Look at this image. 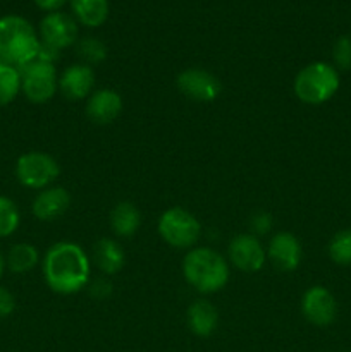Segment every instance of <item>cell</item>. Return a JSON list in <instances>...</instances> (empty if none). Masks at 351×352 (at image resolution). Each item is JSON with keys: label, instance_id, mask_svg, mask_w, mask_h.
Returning <instances> with one entry per match:
<instances>
[{"label": "cell", "instance_id": "obj_1", "mask_svg": "<svg viewBox=\"0 0 351 352\" xmlns=\"http://www.w3.org/2000/svg\"><path fill=\"white\" fill-rule=\"evenodd\" d=\"M92 261L79 244L61 241L48 248L43 258V277L57 294H76L89 284Z\"/></svg>", "mask_w": 351, "mask_h": 352}, {"label": "cell", "instance_id": "obj_2", "mask_svg": "<svg viewBox=\"0 0 351 352\" xmlns=\"http://www.w3.org/2000/svg\"><path fill=\"white\" fill-rule=\"evenodd\" d=\"M184 280L202 294L222 291L231 277L229 263L212 248H193L182 260Z\"/></svg>", "mask_w": 351, "mask_h": 352}, {"label": "cell", "instance_id": "obj_3", "mask_svg": "<svg viewBox=\"0 0 351 352\" xmlns=\"http://www.w3.org/2000/svg\"><path fill=\"white\" fill-rule=\"evenodd\" d=\"M41 40L34 28L21 16H6L0 19V62L24 67L36 60Z\"/></svg>", "mask_w": 351, "mask_h": 352}, {"label": "cell", "instance_id": "obj_4", "mask_svg": "<svg viewBox=\"0 0 351 352\" xmlns=\"http://www.w3.org/2000/svg\"><path fill=\"white\" fill-rule=\"evenodd\" d=\"M339 86V71L327 62H313L305 65L292 82L295 95L306 105H322L329 102Z\"/></svg>", "mask_w": 351, "mask_h": 352}, {"label": "cell", "instance_id": "obj_5", "mask_svg": "<svg viewBox=\"0 0 351 352\" xmlns=\"http://www.w3.org/2000/svg\"><path fill=\"white\" fill-rule=\"evenodd\" d=\"M157 229L162 239L176 250H193V246L202 237V223L198 222V219L179 206L162 213Z\"/></svg>", "mask_w": 351, "mask_h": 352}, {"label": "cell", "instance_id": "obj_6", "mask_svg": "<svg viewBox=\"0 0 351 352\" xmlns=\"http://www.w3.org/2000/svg\"><path fill=\"white\" fill-rule=\"evenodd\" d=\"M61 174L57 160L43 151H28L16 162V177L28 189H47Z\"/></svg>", "mask_w": 351, "mask_h": 352}, {"label": "cell", "instance_id": "obj_7", "mask_svg": "<svg viewBox=\"0 0 351 352\" xmlns=\"http://www.w3.org/2000/svg\"><path fill=\"white\" fill-rule=\"evenodd\" d=\"M21 91L31 103H47L58 89V76L55 65L40 58L19 69Z\"/></svg>", "mask_w": 351, "mask_h": 352}, {"label": "cell", "instance_id": "obj_8", "mask_svg": "<svg viewBox=\"0 0 351 352\" xmlns=\"http://www.w3.org/2000/svg\"><path fill=\"white\" fill-rule=\"evenodd\" d=\"M178 89L189 100L195 102H213L219 98L222 86L220 81L205 69L191 67L182 71L176 79Z\"/></svg>", "mask_w": 351, "mask_h": 352}, {"label": "cell", "instance_id": "obj_9", "mask_svg": "<svg viewBox=\"0 0 351 352\" xmlns=\"http://www.w3.org/2000/svg\"><path fill=\"white\" fill-rule=\"evenodd\" d=\"M229 260L237 270L255 274L264 268L267 251L255 234H237L229 243Z\"/></svg>", "mask_w": 351, "mask_h": 352}, {"label": "cell", "instance_id": "obj_10", "mask_svg": "<svg viewBox=\"0 0 351 352\" xmlns=\"http://www.w3.org/2000/svg\"><path fill=\"white\" fill-rule=\"evenodd\" d=\"M301 313L315 327H327L336 320L337 302L332 292L322 285H313L301 298Z\"/></svg>", "mask_w": 351, "mask_h": 352}, {"label": "cell", "instance_id": "obj_11", "mask_svg": "<svg viewBox=\"0 0 351 352\" xmlns=\"http://www.w3.org/2000/svg\"><path fill=\"white\" fill-rule=\"evenodd\" d=\"M41 43L61 52L78 41V24L64 12H50L40 24Z\"/></svg>", "mask_w": 351, "mask_h": 352}, {"label": "cell", "instance_id": "obj_12", "mask_svg": "<svg viewBox=\"0 0 351 352\" xmlns=\"http://www.w3.org/2000/svg\"><path fill=\"white\" fill-rule=\"evenodd\" d=\"M123 112V98L116 89H96L86 98V117L93 124H112Z\"/></svg>", "mask_w": 351, "mask_h": 352}, {"label": "cell", "instance_id": "obj_13", "mask_svg": "<svg viewBox=\"0 0 351 352\" xmlns=\"http://www.w3.org/2000/svg\"><path fill=\"white\" fill-rule=\"evenodd\" d=\"M301 244L291 232H277L267 248V258L281 272H295L301 263Z\"/></svg>", "mask_w": 351, "mask_h": 352}, {"label": "cell", "instance_id": "obj_14", "mask_svg": "<svg viewBox=\"0 0 351 352\" xmlns=\"http://www.w3.org/2000/svg\"><path fill=\"white\" fill-rule=\"evenodd\" d=\"M95 88V72L86 64H72L58 76V91L67 100L88 98Z\"/></svg>", "mask_w": 351, "mask_h": 352}, {"label": "cell", "instance_id": "obj_15", "mask_svg": "<svg viewBox=\"0 0 351 352\" xmlns=\"http://www.w3.org/2000/svg\"><path fill=\"white\" fill-rule=\"evenodd\" d=\"M71 206V196L67 189L61 186H50L47 189H41L33 199L31 212L41 222H52L64 215Z\"/></svg>", "mask_w": 351, "mask_h": 352}, {"label": "cell", "instance_id": "obj_16", "mask_svg": "<svg viewBox=\"0 0 351 352\" xmlns=\"http://www.w3.org/2000/svg\"><path fill=\"white\" fill-rule=\"evenodd\" d=\"M219 325V311L212 302L196 299L188 308V327L195 336L210 337Z\"/></svg>", "mask_w": 351, "mask_h": 352}, {"label": "cell", "instance_id": "obj_17", "mask_svg": "<svg viewBox=\"0 0 351 352\" xmlns=\"http://www.w3.org/2000/svg\"><path fill=\"white\" fill-rule=\"evenodd\" d=\"M93 261L105 275H116L126 261V253L117 241L103 237L93 248Z\"/></svg>", "mask_w": 351, "mask_h": 352}, {"label": "cell", "instance_id": "obj_18", "mask_svg": "<svg viewBox=\"0 0 351 352\" xmlns=\"http://www.w3.org/2000/svg\"><path fill=\"white\" fill-rule=\"evenodd\" d=\"M141 226V213L131 201H120L110 212V227L119 237H131Z\"/></svg>", "mask_w": 351, "mask_h": 352}, {"label": "cell", "instance_id": "obj_19", "mask_svg": "<svg viewBox=\"0 0 351 352\" xmlns=\"http://www.w3.org/2000/svg\"><path fill=\"white\" fill-rule=\"evenodd\" d=\"M76 19L88 28H98L109 17V0H71Z\"/></svg>", "mask_w": 351, "mask_h": 352}, {"label": "cell", "instance_id": "obj_20", "mask_svg": "<svg viewBox=\"0 0 351 352\" xmlns=\"http://www.w3.org/2000/svg\"><path fill=\"white\" fill-rule=\"evenodd\" d=\"M40 261V253L36 248L30 243L14 244L9 250L6 258V265L12 274L24 275L33 270Z\"/></svg>", "mask_w": 351, "mask_h": 352}, {"label": "cell", "instance_id": "obj_21", "mask_svg": "<svg viewBox=\"0 0 351 352\" xmlns=\"http://www.w3.org/2000/svg\"><path fill=\"white\" fill-rule=\"evenodd\" d=\"M21 91V72L14 65L0 62V107L9 105Z\"/></svg>", "mask_w": 351, "mask_h": 352}, {"label": "cell", "instance_id": "obj_22", "mask_svg": "<svg viewBox=\"0 0 351 352\" xmlns=\"http://www.w3.org/2000/svg\"><path fill=\"white\" fill-rule=\"evenodd\" d=\"M329 256L336 265H351V229L339 230L330 239Z\"/></svg>", "mask_w": 351, "mask_h": 352}, {"label": "cell", "instance_id": "obj_23", "mask_svg": "<svg viewBox=\"0 0 351 352\" xmlns=\"http://www.w3.org/2000/svg\"><path fill=\"white\" fill-rule=\"evenodd\" d=\"M21 223L19 208L12 199L0 196V237L12 236Z\"/></svg>", "mask_w": 351, "mask_h": 352}, {"label": "cell", "instance_id": "obj_24", "mask_svg": "<svg viewBox=\"0 0 351 352\" xmlns=\"http://www.w3.org/2000/svg\"><path fill=\"white\" fill-rule=\"evenodd\" d=\"M76 52H78V57L83 58V64L89 65V67L93 64H100V62H103L107 58V47L98 38L88 36L79 40Z\"/></svg>", "mask_w": 351, "mask_h": 352}, {"label": "cell", "instance_id": "obj_25", "mask_svg": "<svg viewBox=\"0 0 351 352\" xmlns=\"http://www.w3.org/2000/svg\"><path fill=\"white\" fill-rule=\"evenodd\" d=\"M334 65L337 71H350L351 69V36L337 38L332 47Z\"/></svg>", "mask_w": 351, "mask_h": 352}, {"label": "cell", "instance_id": "obj_26", "mask_svg": "<svg viewBox=\"0 0 351 352\" xmlns=\"http://www.w3.org/2000/svg\"><path fill=\"white\" fill-rule=\"evenodd\" d=\"M272 226H274V222H272L270 213L258 212L251 217L250 227L255 234H260V236H264V234H267L268 230L272 229Z\"/></svg>", "mask_w": 351, "mask_h": 352}, {"label": "cell", "instance_id": "obj_27", "mask_svg": "<svg viewBox=\"0 0 351 352\" xmlns=\"http://www.w3.org/2000/svg\"><path fill=\"white\" fill-rule=\"evenodd\" d=\"M14 309H16V299L10 294V291L0 285V320L12 315Z\"/></svg>", "mask_w": 351, "mask_h": 352}, {"label": "cell", "instance_id": "obj_28", "mask_svg": "<svg viewBox=\"0 0 351 352\" xmlns=\"http://www.w3.org/2000/svg\"><path fill=\"white\" fill-rule=\"evenodd\" d=\"M112 292V285L105 278H96L89 284V294L96 299H105Z\"/></svg>", "mask_w": 351, "mask_h": 352}, {"label": "cell", "instance_id": "obj_29", "mask_svg": "<svg viewBox=\"0 0 351 352\" xmlns=\"http://www.w3.org/2000/svg\"><path fill=\"white\" fill-rule=\"evenodd\" d=\"M36 6L43 10H50V12H55L57 9H61L67 0H34Z\"/></svg>", "mask_w": 351, "mask_h": 352}, {"label": "cell", "instance_id": "obj_30", "mask_svg": "<svg viewBox=\"0 0 351 352\" xmlns=\"http://www.w3.org/2000/svg\"><path fill=\"white\" fill-rule=\"evenodd\" d=\"M3 268H6V260H3L2 253H0V277H2V274H3Z\"/></svg>", "mask_w": 351, "mask_h": 352}]
</instances>
